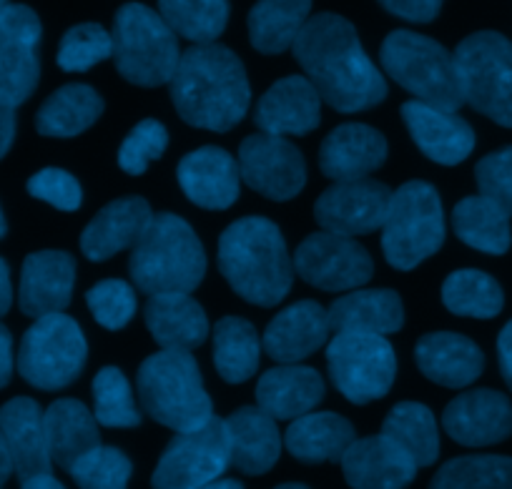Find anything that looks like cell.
<instances>
[{"mask_svg":"<svg viewBox=\"0 0 512 489\" xmlns=\"http://www.w3.org/2000/svg\"><path fill=\"white\" fill-rule=\"evenodd\" d=\"M159 16L176 36L194 46L214 43L229 21L226 0H159Z\"/></svg>","mask_w":512,"mask_h":489,"instance_id":"f35d334b","label":"cell"},{"mask_svg":"<svg viewBox=\"0 0 512 489\" xmlns=\"http://www.w3.org/2000/svg\"><path fill=\"white\" fill-rule=\"evenodd\" d=\"M219 271L244 301L274 306L292 289L294 261L277 224L249 216L221 234Z\"/></svg>","mask_w":512,"mask_h":489,"instance_id":"3957f363","label":"cell"},{"mask_svg":"<svg viewBox=\"0 0 512 489\" xmlns=\"http://www.w3.org/2000/svg\"><path fill=\"white\" fill-rule=\"evenodd\" d=\"M442 422L455 442L465 447H487L512 434V404L505 394L475 389L452 399Z\"/></svg>","mask_w":512,"mask_h":489,"instance_id":"e0dca14e","label":"cell"},{"mask_svg":"<svg viewBox=\"0 0 512 489\" xmlns=\"http://www.w3.org/2000/svg\"><path fill=\"white\" fill-rule=\"evenodd\" d=\"M51 459L63 469H71L83 454L101 444L98 422L86 404L76 399H58L43 414Z\"/></svg>","mask_w":512,"mask_h":489,"instance_id":"1f68e13d","label":"cell"},{"mask_svg":"<svg viewBox=\"0 0 512 489\" xmlns=\"http://www.w3.org/2000/svg\"><path fill=\"white\" fill-rule=\"evenodd\" d=\"M292 48L319 98L337 111H367L387 98V81L347 18L334 13L309 18Z\"/></svg>","mask_w":512,"mask_h":489,"instance_id":"6da1fadb","label":"cell"},{"mask_svg":"<svg viewBox=\"0 0 512 489\" xmlns=\"http://www.w3.org/2000/svg\"><path fill=\"white\" fill-rule=\"evenodd\" d=\"M262 339L254 326L241 316H224L214 329V364L221 379L241 384L259 369Z\"/></svg>","mask_w":512,"mask_h":489,"instance_id":"8d00e7d4","label":"cell"},{"mask_svg":"<svg viewBox=\"0 0 512 489\" xmlns=\"http://www.w3.org/2000/svg\"><path fill=\"white\" fill-rule=\"evenodd\" d=\"M277 489H309V487H304V484H282V487Z\"/></svg>","mask_w":512,"mask_h":489,"instance_id":"91938a15","label":"cell"},{"mask_svg":"<svg viewBox=\"0 0 512 489\" xmlns=\"http://www.w3.org/2000/svg\"><path fill=\"white\" fill-rule=\"evenodd\" d=\"M28 194L61 211H76L83 201L78 181L63 169H43L28 181Z\"/></svg>","mask_w":512,"mask_h":489,"instance_id":"c3c4849f","label":"cell"},{"mask_svg":"<svg viewBox=\"0 0 512 489\" xmlns=\"http://www.w3.org/2000/svg\"><path fill=\"white\" fill-rule=\"evenodd\" d=\"M13 374V339L6 326L0 324V389L11 382Z\"/></svg>","mask_w":512,"mask_h":489,"instance_id":"816d5d0a","label":"cell"},{"mask_svg":"<svg viewBox=\"0 0 512 489\" xmlns=\"http://www.w3.org/2000/svg\"><path fill=\"white\" fill-rule=\"evenodd\" d=\"M239 163L216 146L191 151L179 163V184L201 209H229L239 196Z\"/></svg>","mask_w":512,"mask_h":489,"instance_id":"603a6c76","label":"cell"},{"mask_svg":"<svg viewBox=\"0 0 512 489\" xmlns=\"http://www.w3.org/2000/svg\"><path fill=\"white\" fill-rule=\"evenodd\" d=\"M294 269L317 289L349 291L372 279V256L352 236L319 231L299 244Z\"/></svg>","mask_w":512,"mask_h":489,"instance_id":"5bb4252c","label":"cell"},{"mask_svg":"<svg viewBox=\"0 0 512 489\" xmlns=\"http://www.w3.org/2000/svg\"><path fill=\"white\" fill-rule=\"evenodd\" d=\"M354 439V427L344 417L332 412H309L289 424L284 444L299 462L317 464L342 462Z\"/></svg>","mask_w":512,"mask_h":489,"instance_id":"d6a6232c","label":"cell"},{"mask_svg":"<svg viewBox=\"0 0 512 489\" xmlns=\"http://www.w3.org/2000/svg\"><path fill=\"white\" fill-rule=\"evenodd\" d=\"M455 63L465 103L512 128V43L495 31L472 33L457 46Z\"/></svg>","mask_w":512,"mask_h":489,"instance_id":"9c48e42d","label":"cell"},{"mask_svg":"<svg viewBox=\"0 0 512 489\" xmlns=\"http://www.w3.org/2000/svg\"><path fill=\"white\" fill-rule=\"evenodd\" d=\"M113 58L128 83L144 88L171 83L181 51L164 18L141 3H126L113 18Z\"/></svg>","mask_w":512,"mask_h":489,"instance_id":"52a82bcc","label":"cell"},{"mask_svg":"<svg viewBox=\"0 0 512 489\" xmlns=\"http://www.w3.org/2000/svg\"><path fill=\"white\" fill-rule=\"evenodd\" d=\"M329 332L327 309L317 301H297L269 321L262 344L274 362L297 364L312 357L327 342Z\"/></svg>","mask_w":512,"mask_h":489,"instance_id":"d4e9b609","label":"cell"},{"mask_svg":"<svg viewBox=\"0 0 512 489\" xmlns=\"http://www.w3.org/2000/svg\"><path fill=\"white\" fill-rule=\"evenodd\" d=\"M21 489H66V487H63L53 474H43V477H33L28 479V482H23Z\"/></svg>","mask_w":512,"mask_h":489,"instance_id":"9f6ffc18","label":"cell"},{"mask_svg":"<svg viewBox=\"0 0 512 489\" xmlns=\"http://www.w3.org/2000/svg\"><path fill=\"white\" fill-rule=\"evenodd\" d=\"M93 402H96V422L103 427H139L141 414L134 404L131 384L121 369L103 367L93 379Z\"/></svg>","mask_w":512,"mask_h":489,"instance_id":"b9f144b4","label":"cell"},{"mask_svg":"<svg viewBox=\"0 0 512 489\" xmlns=\"http://www.w3.org/2000/svg\"><path fill=\"white\" fill-rule=\"evenodd\" d=\"M256 126L269 136H307L319 126L322 98L304 76L274 83L256 106Z\"/></svg>","mask_w":512,"mask_h":489,"instance_id":"d6986e66","label":"cell"},{"mask_svg":"<svg viewBox=\"0 0 512 489\" xmlns=\"http://www.w3.org/2000/svg\"><path fill=\"white\" fill-rule=\"evenodd\" d=\"M334 334H374L387 337L402 329V299L390 289H364L344 294L327 311Z\"/></svg>","mask_w":512,"mask_h":489,"instance_id":"83f0119b","label":"cell"},{"mask_svg":"<svg viewBox=\"0 0 512 489\" xmlns=\"http://www.w3.org/2000/svg\"><path fill=\"white\" fill-rule=\"evenodd\" d=\"M239 174L267 199L289 201L307 184V163L287 138L254 133L239 148Z\"/></svg>","mask_w":512,"mask_h":489,"instance_id":"9a60e30c","label":"cell"},{"mask_svg":"<svg viewBox=\"0 0 512 489\" xmlns=\"http://www.w3.org/2000/svg\"><path fill=\"white\" fill-rule=\"evenodd\" d=\"M16 138V108L0 103V158L6 156Z\"/></svg>","mask_w":512,"mask_h":489,"instance_id":"f907efd6","label":"cell"},{"mask_svg":"<svg viewBox=\"0 0 512 489\" xmlns=\"http://www.w3.org/2000/svg\"><path fill=\"white\" fill-rule=\"evenodd\" d=\"M103 113V98L83 83L58 88L36 116L38 133L51 138H73L91 128Z\"/></svg>","mask_w":512,"mask_h":489,"instance_id":"e575fe53","label":"cell"},{"mask_svg":"<svg viewBox=\"0 0 512 489\" xmlns=\"http://www.w3.org/2000/svg\"><path fill=\"white\" fill-rule=\"evenodd\" d=\"M88 309L96 321L106 329H123L136 314V291L134 286L121 279H106L93 286L86 294Z\"/></svg>","mask_w":512,"mask_h":489,"instance_id":"bcb514c9","label":"cell"},{"mask_svg":"<svg viewBox=\"0 0 512 489\" xmlns=\"http://www.w3.org/2000/svg\"><path fill=\"white\" fill-rule=\"evenodd\" d=\"M13 289H11V271H8L6 261L0 259V316L11 309Z\"/></svg>","mask_w":512,"mask_h":489,"instance_id":"db71d44e","label":"cell"},{"mask_svg":"<svg viewBox=\"0 0 512 489\" xmlns=\"http://www.w3.org/2000/svg\"><path fill=\"white\" fill-rule=\"evenodd\" d=\"M442 301L457 316L492 319L502 311L505 296L490 274L477 269H462L447 276L442 286Z\"/></svg>","mask_w":512,"mask_h":489,"instance_id":"ab89813d","label":"cell"},{"mask_svg":"<svg viewBox=\"0 0 512 489\" xmlns=\"http://www.w3.org/2000/svg\"><path fill=\"white\" fill-rule=\"evenodd\" d=\"M392 191L372 179L337 181L314 206L319 226L329 234L362 236L382 229Z\"/></svg>","mask_w":512,"mask_h":489,"instance_id":"2e32d148","label":"cell"},{"mask_svg":"<svg viewBox=\"0 0 512 489\" xmlns=\"http://www.w3.org/2000/svg\"><path fill=\"white\" fill-rule=\"evenodd\" d=\"M327 364L334 387L354 404L384 397L397 374L395 349L374 334H337L327 347Z\"/></svg>","mask_w":512,"mask_h":489,"instance_id":"8fae6325","label":"cell"},{"mask_svg":"<svg viewBox=\"0 0 512 489\" xmlns=\"http://www.w3.org/2000/svg\"><path fill=\"white\" fill-rule=\"evenodd\" d=\"M8 6H11V0H0V13L6 11V8H8Z\"/></svg>","mask_w":512,"mask_h":489,"instance_id":"94428289","label":"cell"},{"mask_svg":"<svg viewBox=\"0 0 512 489\" xmlns=\"http://www.w3.org/2000/svg\"><path fill=\"white\" fill-rule=\"evenodd\" d=\"M445 241L440 194L425 181H410L392 194L382 224V249L395 269L410 271Z\"/></svg>","mask_w":512,"mask_h":489,"instance_id":"ba28073f","label":"cell"},{"mask_svg":"<svg viewBox=\"0 0 512 489\" xmlns=\"http://www.w3.org/2000/svg\"><path fill=\"white\" fill-rule=\"evenodd\" d=\"M312 0H259L249 13L251 46L259 53H284L307 26Z\"/></svg>","mask_w":512,"mask_h":489,"instance_id":"836d02e7","label":"cell"},{"mask_svg":"<svg viewBox=\"0 0 512 489\" xmlns=\"http://www.w3.org/2000/svg\"><path fill=\"white\" fill-rule=\"evenodd\" d=\"M415 357L417 367L422 369L427 379L450 389L467 387L485 369V357L477 349V344L462 334H427L417 344Z\"/></svg>","mask_w":512,"mask_h":489,"instance_id":"f1b7e54d","label":"cell"},{"mask_svg":"<svg viewBox=\"0 0 512 489\" xmlns=\"http://www.w3.org/2000/svg\"><path fill=\"white\" fill-rule=\"evenodd\" d=\"M324 397V382L314 369L299 364L274 367L256 384L259 409L272 419H299L312 412Z\"/></svg>","mask_w":512,"mask_h":489,"instance_id":"f546056e","label":"cell"},{"mask_svg":"<svg viewBox=\"0 0 512 489\" xmlns=\"http://www.w3.org/2000/svg\"><path fill=\"white\" fill-rule=\"evenodd\" d=\"M68 472L81 489H126L131 462L121 449L98 444L96 449L83 454Z\"/></svg>","mask_w":512,"mask_h":489,"instance_id":"ee69618b","label":"cell"},{"mask_svg":"<svg viewBox=\"0 0 512 489\" xmlns=\"http://www.w3.org/2000/svg\"><path fill=\"white\" fill-rule=\"evenodd\" d=\"M128 269L136 289L149 296L191 294L206 274V254L181 216L159 214L136 241Z\"/></svg>","mask_w":512,"mask_h":489,"instance_id":"277c9868","label":"cell"},{"mask_svg":"<svg viewBox=\"0 0 512 489\" xmlns=\"http://www.w3.org/2000/svg\"><path fill=\"white\" fill-rule=\"evenodd\" d=\"M166 146H169V131L164 128V123L154 121V118H146L121 143L118 166L126 174L141 176L151 163L164 156Z\"/></svg>","mask_w":512,"mask_h":489,"instance_id":"f6af8a7d","label":"cell"},{"mask_svg":"<svg viewBox=\"0 0 512 489\" xmlns=\"http://www.w3.org/2000/svg\"><path fill=\"white\" fill-rule=\"evenodd\" d=\"M171 101L189 126L229 131L249 111V78L226 46H191L171 78Z\"/></svg>","mask_w":512,"mask_h":489,"instance_id":"7a4b0ae2","label":"cell"},{"mask_svg":"<svg viewBox=\"0 0 512 489\" xmlns=\"http://www.w3.org/2000/svg\"><path fill=\"white\" fill-rule=\"evenodd\" d=\"M497 354H500V369L505 382L512 389V321H507V326L500 332L497 339Z\"/></svg>","mask_w":512,"mask_h":489,"instance_id":"f5cc1de1","label":"cell"},{"mask_svg":"<svg viewBox=\"0 0 512 489\" xmlns=\"http://www.w3.org/2000/svg\"><path fill=\"white\" fill-rule=\"evenodd\" d=\"M86 354V337L71 316H41L18 349V372L33 387L53 392L68 387L81 374Z\"/></svg>","mask_w":512,"mask_h":489,"instance_id":"30bf717a","label":"cell"},{"mask_svg":"<svg viewBox=\"0 0 512 489\" xmlns=\"http://www.w3.org/2000/svg\"><path fill=\"white\" fill-rule=\"evenodd\" d=\"M6 231H8L6 216H3V209H0V239H3V236H6Z\"/></svg>","mask_w":512,"mask_h":489,"instance_id":"680465c9","label":"cell"},{"mask_svg":"<svg viewBox=\"0 0 512 489\" xmlns=\"http://www.w3.org/2000/svg\"><path fill=\"white\" fill-rule=\"evenodd\" d=\"M480 194L500 204L512 216V146L490 153L475 169Z\"/></svg>","mask_w":512,"mask_h":489,"instance_id":"7dc6e473","label":"cell"},{"mask_svg":"<svg viewBox=\"0 0 512 489\" xmlns=\"http://www.w3.org/2000/svg\"><path fill=\"white\" fill-rule=\"evenodd\" d=\"M201 489H244L236 479H216V482H209Z\"/></svg>","mask_w":512,"mask_h":489,"instance_id":"6f0895ef","label":"cell"},{"mask_svg":"<svg viewBox=\"0 0 512 489\" xmlns=\"http://www.w3.org/2000/svg\"><path fill=\"white\" fill-rule=\"evenodd\" d=\"M229 434L231 464L244 474H264L282 454V434L277 419L259 407H241L224 419Z\"/></svg>","mask_w":512,"mask_h":489,"instance_id":"4316f807","label":"cell"},{"mask_svg":"<svg viewBox=\"0 0 512 489\" xmlns=\"http://www.w3.org/2000/svg\"><path fill=\"white\" fill-rule=\"evenodd\" d=\"M384 71L420 103L455 113L465 103L455 56L432 38L395 31L382 43Z\"/></svg>","mask_w":512,"mask_h":489,"instance_id":"8992f818","label":"cell"},{"mask_svg":"<svg viewBox=\"0 0 512 489\" xmlns=\"http://www.w3.org/2000/svg\"><path fill=\"white\" fill-rule=\"evenodd\" d=\"M342 469L352 489H407L420 467L392 439L377 434L354 439L344 452Z\"/></svg>","mask_w":512,"mask_h":489,"instance_id":"ac0fdd59","label":"cell"},{"mask_svg":"<svg viewBox=\"0 0 512 489\" xmlns=\"http://www.w3.org/2000/svg\"><path fill=\"white\" fill-rule=\"evenodd\" d=\"M154 219L151 206L141 196L111 201L103 206L81 236L83 254L91 261H106L118 251L136 246L149 221Z\"/></svg>","mask_w":512,"mask_h":489,"instance_id":"484cf974","label":"cell"},{"mask_svg":"<svg viewBox=\"0 0 512 489\" xmlns=\"http://www.w3.org/2000/svg\"><path fill=\"white\" fill-rule=\"evenodd\" d=\"M384 11L392 16L405 18L412 23H430L435 21L442 8V0H379Z\"/></svg>","mask_w":512,"mask_h":489,"instance_id":"681fc988","label":"cell"},{"mask_svg":"<svg viewBox=\"0 0 512 489\" xmlns=\"http://www.w3.org/2000/svg\"><path fill=\"white\" fill-rule=\"evenodd\" d=\"M430 489H512V457H457L435 474Z\"/></svg>","mask_w":512,"mask_h":489,"instance_id":"60d3db41","label":"cell"},{"mask_svg":"<svg viewBox=\"0 0 512 489\" xmlns=\"http://www.w3.org/2000/svg\"><path fill=\"white\" fill-rule=\"evenodd\" d=\"M41 21L28 6L0 13V103L18 108L31 98L41 78Z\"/></svg>","mask_w":512,"mask_h":489,"instance_id":"4fadbf2b","label":"cell"},{"mask_svg":"<svg viewBox=\"0 0 512 489\" xmlns=\"http://www.w3.org/2000/svg\"><path fill=\"white\" fill-rule=\"evenodd\" d=\"M455 234L485 254H505L512 244L510 214L487 196H467L452 211Z\"/></svg>","mask_w":512,"mask_h":489,"instance_id":"d590c367","label":"cell"},{"mask_svg":"<svg viewBox=\"0 0 512 489\" xmlns=\"http://www.w3.org/2000/svg\"><path fill=\"white\" fill-rule=\"evenodd\" d=\"M139 397L149 417L176 434L196 432L214 419L201 372L189 352L161 349L139 369Z\"/></svg>","mask_w":512,"mask_h":489,"instance_id":"5b68a950","label":"cell"},{"mask_svg":"<svg viewBox=\"0 0 512 489\" xmlns=\"http://www.w3.org/2000/svg\"><path fill=\"white\" fill-rule=\"evenodd\" d=\"M113 56V36L98 23H81L63 36L58 66L68 73H83Z\"/></svg>","mask_w":512,"mask_h":489,"instance_id":"7bdbcfd3","label":"cell"},{"mask_svg":"<svg viewBox=\"0 0 512 489\" xmlns=\"http://www.w3.org/2000/svg\"><path fill=\"white\" fill-rule=\"evenodd\" d=\"M146 326L161 349L191 352L209 337V319L189 294H159L146 304Z\"/></svg>","mask_w":512,"mask_h":489,"instance_id":"4dcf8cb0","label":"cell"},{"mask_svg":"<svg viewBox=\"0 0 512 489\" xmlns=\"http://www.w3.org/2000/svg\"><path fill=\"white\" fill-rule=\"evenodd\" d=\"M231 464L224 419H211L196 432L174 437L154 472V489H201Z\"/></svg>","mask_w":512,"mask_h":489,"instance_id":"7c38bea8","label":"cell"},{"mask_svg":"<svg viewBox=\"0 0 512 489\" xmlns=\"http://www.w3.org/2000/svg\"><path fill=\"white\" fill-rule=\"evenodd\" d=\"M0 434L11 449L13 469L21 482L51 474L53 459L48 452L46 422L38 402L28 397L11 399L0 409Z\"/></svg>","mask_w":512,"mask_h":489,"instance_id":"cb8c5ba5","label":"cell"},{"mask_svg":"<svg viewBox=\"0 0 512 489\" xmlns=\"http://www.w3.org/2000/svg\"><path fill=\"white\" fill-rule=\"evenodd\" d=\"M387 161V141L364 123H344L324 138L319 166L334 181L369 179Z\"/></svg>","mask_w":512,"mask_h":489,"instance_id":"7402d4cb","label":"cell"},{"mask_svg":"<svg viewBox=\"0 0 512 489\" xmlns=\"http://www.w3.org/2000/svg\"><path fill=\"white\" fill-rule=\"evenodd\" d=\"M76 264L63 251H38L31 254L21 271V301L23 314L41 319V316L61 314L71 304Z\"/></svg>","mask_w":512,"mask_h":489,"instance_id":"44dd1931","label":"cell"},{"mask_svg":"<svg viewBox=\"0 0 512 489\" xmlns=\"http://www.w3.org/2000/svg\"><path fill=\"white\" fill-rule=\"evenodd\" d=\"M16 472L13 469V457H11V449H8L6 439H3V434H0V484L6 482L11 474Z\"/></svg>","mask_w":512,"mask_h":489,"instance_id":"11a10c76","label":"cell"},{"mask_svg":"<svg viewBox=\"0 0 512 489\" xmlns=\"http://www.w3.org/2000/svg\"><path fill=\"white\" fill-rule=\"evenodd\" d=\"M402 118H405L417 148L442 166H457L475 148V131L457 113L410 101L402 106Z\"/></svg>","mask_w":512,"mask_h":489,"instance_id":"ffe728a7","label":"cell"},{"mask_svg":"<svg viewBox=\"0 0 512 489\" xmlns=\"http://www.w3.org/2000/svg\"><path fill=\"white\" fill-rule=\"evenodd\" d=\"M382 434L405 449L417 467H430L440 454V434H437L435 414L417 402L397 404L384 419Z\"/></svg>","mask_w":512,"mask_h":489,"instance_id":"74e56055","label":"cell"}]
</instances>
